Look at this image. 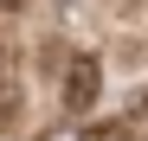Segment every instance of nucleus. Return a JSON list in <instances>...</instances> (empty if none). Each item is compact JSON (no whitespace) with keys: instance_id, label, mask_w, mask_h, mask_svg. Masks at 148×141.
<instances>
[{"instance_id":"1","label":"nucleus","mask_w":148,"mask_h":141,"mask_svg":"<svg viewBox=\"0 0 148 141\" xmlns=\"http://www.w3.org/2000/svg\"><path fill=\"white\" fill-rule=\"evenodd\" d=\"M97 96H103V58L97 52H71L64 58V83H58V103H64V115H84L97 109Z\"/></svg>"},{"instance_id":"5","label":"nucleus","mask_w":148,"mask_h":141,"mask_svg":"<svg viewBox=\"0 0 148 141\" xmlns=\"http://www.w3.org/2000/svg\"><path fill=\"white\" fill-rule=\"evenodd\" d=\"M19 7H26V0H0V13H19Z\"/></svg>"},{"instance_id":"4","label":"nucleus","mask_w":148,"mask_h":141,"mask_svg":"<svg viewBox=\"0 0 148 141\" xmlns=\"http://www.w3.org/2000/svg\"><path fill=\"white\" fill-rule=\"evenodd\" d=\"M0 83H7V39H0Z\"/></svg>"},{"instance_id":"3","label":"nucleus","mask_w":148,"mask_h":141,"mask_svg":"<svg viewBox=\"0 0 148 141\" xmlns=\"http://www.w3.org/2000/svg\"><path fill=\"white\" fill-rule=\"evenodd\" d=\"M103 7H110V13H122V19H129V13H142V7H148V0H103Z\"/></svg>"},{"instance_id":"2","label":"nucleus","mask_w":148,"mask_h":141,"mask_svg":"<svg viewBox=\"0 0 148 141\" xmlns=\"http://www.w3.org/2000/svg\"><path fill=\"white\" fill-rule=\"evenodd\" d=\"M84 141H135V128L116 115V122H103V128H84Z\"/></svg>"}]
</instances>
